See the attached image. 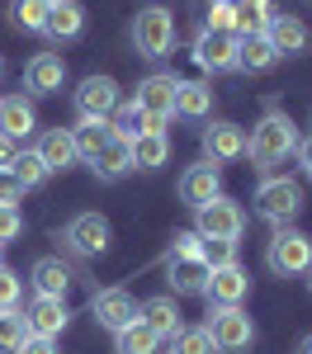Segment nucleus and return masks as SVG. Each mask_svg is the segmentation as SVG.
I'll list each match as a JSON object with an SVG mask.
<instances>
[{
	"label": "nucleus",
	"mask_w": 312,
	"mask_h": 354,
	"mask_svg": "<svg viewBox=\"0 0 312 354\" xmlns=\"http://www.w3.org/2000/svg\"><path fill=\"white\" fill-rule=\"evenodd\" d=\"M298 151V128L284 109H265V118L251 128L246 137V156L255 161V170H270V165H284Z\"/></svg>",
	"instance_id": "obj_1"
},
{
	"label": "nucleus",
	"mask_w": 312,
	"mask_h": 354,
	"mask_svg": "<svg viewBox=\"0 0 312 354\" xmlns=\"http://www.w3.org/2000/svg\"><path fill=\"white\" fill-rule=\"evenodd\" d=\"M255 213L270 222V227H288V222L303 213V185L288 180V175H265L255 185Z\"/></svg>",
	"instance_id": "obj_2"
},
{
	"label": "nucleus",
	"mask_w": 312,
	"mask_h": 354,
	"mask_svg": "<svg viewBox=\"0 0 312 354\" xmlns=\"http://www.w3.org/2000/svg\"><path fill=\"white\" fill-rule=\"evenodd\" d=\"M265 265L279 279H298L312 265V236L298 227H275V236L265 241Z\"/></svg>",
	"instance_id": "obj_3"
},
{
	"label": "nucleus",
	"mask_w": 312,
	"mask_h": 354,
	"mask_svg": "<svg viewBox=\"0 0 312 354\" xmlns=\"http://www.w3.org/2000/svg\"><path fill=\"white\" fill-rule=\"evenodd\" d=\"M133 48L147 62H161L175 48V15L166 5H142L138 19H133Z\"/></svg>",
	"instance_id": "obj_4"
},
{
	"label": "nucleus",
	"mask_w": 312,
	"mask_h": 354,
	"mask_svg": "<svg viewBox=\"0 0 312 354\" xmlns=\"http://www.w3.org/2000/svg\"><path fill=\"white\" fill-rule=\"evenodd\" d=\"M203 330H208L213 350H223V354H241V350L255 345V322L241 312V307H208Z\"/></svg>",
	"instance_id": "obj_5"
},
{
	"label": "nucleus",
	"mask_w": 312,
	"mask_h": 354,
	"mask_svg": "<svg viewBox=\"0 0 312 354\" xmlns=\"http://www.w3.org/2000/svg\"><path fill=\"white\" fill-rule=\"evenodd\" d=\"M194 232L199 236H218V241H237V236L246 232V208H241L237 198L218 194L213 203H203L194 213Z\"/></svg>",
	"instance_id": "obj_6"
},
{
	"label": "nucleus",
	"mask_w": 312,
	"mask_h": 354,
	"mask_svg": "<svg viewBox=\"0 0 312 354\" xmlns=\"http://www.w3.org/2000/svg\"><path fill=\"white\" fill-rule=\"evenodd\" d=\"M62 241L71 255H85V260H95V255H104L113 241V227L104 213H76V218L66 222V232H62Z\"/></svg>",
	"instance_id": "obj_7"
},
{
	"label": "nucleus",
	"mask_w": 312,
	"mask_h": 354,
	"mask_svg": "<svg viewBox=\"0 0 312 354\" xmlns=\"http://www.w3.org/2000/svg\"><path fill=\"white\" fill-rule=\"evenodd\" d=\"M90 317H95V326H104L109 335H118L123 326L138 322V298H133L128 288H100V293L90 298Z\"/></svg>",
	"instance_id": "obj_8"
},
{
	"label": "nucleus",
	"mask_w": 312,
	"mask_h": 354,
	"mask_svg": "<svg viewBox=\"0 0 312 354\" xmlns=\"http://www.w3.org/2000/svg\"><path fill=\"white\" fill-rule=\"evenodd\" d=\"M76 113L81 118H109L118 104H123V95H118V81L113 76H85L81 85H76Z\"/></svg>",
	"instance_id": "obj_9"
},
{
	"label": "nucleus",
	"mask_w": 312,
	"mask_h": 354,
	"mask_svg": "<svg viewBox=\"0 0 312 354\" xmlns=\"http://www.w3.org/2000/svg\"><path fill=\"white\" fill-rule=\"evenodd\" d=\"M175 90H180V76H166V71H156V76H147V81L138 85V104L152 123H166V118H175Z\"/></svg>",
	"instance_id": "obj_10"
},
{
	"label": "nucleus",
	"mask_w": 312,
	"mask_h": 354,
	"mask_svg": "<svg viewBox=\"0 0 312 354\" xmlns=\"http://www.w3.org/2000/svg\"><path fill=\"white\" fill-rule=\"evenodd\" d=\"M175 194H180V203H185L190 213H199L203 203H213V198L223 194V175H218V165H208V161L190 165V170L180 175V185H175Z\"/></svg>",
	"instance_id": "obj_11"
},
{
	"label": "nucleus",
	"mask_w": 312,
	"mask_h": 354,
	"mask_svg": "<svg viewBox=\"0 0 312 354\" xmlns=\"http://www.w3.org/2000/svg\"><path fill=\"white\" fill-rule=\"evenodd\" d=\"M246 293H251V274L241 270V265H223V270L208 274V283H203L199 298H208V307H241Z\"/></svg>",
	"instance_id": "obj_12"
},
{
	"label": "nucleus",
	"mask_w": 312,
	"mask_h": 354,
	"mask_svg": "<svg viewBox=\"0 0 312 354\" xmlns=\"http://www.w3.org/2000/svg\"><path fill=\"white\" fill-rule=\"evenodd\" d=\"M194 62L203 71H213V76L237 71V33H213V28H203L194 38Z\"/></svg>",
	"instance_id": "obj_13"
},
{
	"label": "nucleus",
	"mask_w": 312,
	"mask_h": 354,
	"mask_svg": "<svg viewBox=\"0 0 312 354\" xmlns=\"http://www.w3.org/2000/svg\"><path fill=\"white\" fill-rule=\"evenodd\" d=\"M246 156V133L237 123H208L203 128V161L208 165H227Z\"/></svg>",
	"instance_id": "obj_14"
},
{
	"label": "nucleus",
	"mask_w": 312,
	"mask_h": 354,
	"mask_svg": "<svg viewBox=\"0 0 312 354\" xmlns=\"http://www.w3.org/2000/svg\"><path fill=\"white\" fill-rule=\"evenodd\" d=\"M71 322V312H66V298H43V293H33V302L24 307V326L28 335H62Z\"/></svg>",
	"instance_id": "obj_15"
},
{
	"label": "nucleus",
	"mask_w": 312,
	"mask_h": 354,
	"mask_svg": "<svg viewBox=\"0 0 312 354\" xmlns=\"http://www.w3.org/2000/svg\"><path fill=\"white\" fill-rule=\"evenodd\" d=\"M265 38H270V48L279 57H303L312 48V28L298 15H275L270 28H265Z\"/></svg>",
	"instance_id": "obj_16"
},
{
	"label": "nucleus",
	"mask_w": 312,
	"mask_h": 354,
	"mask_svg": "<svg viewBox=\"0 0 312 354\" xmlns=\"http://www.w3.org/2000/svg\"><path fill=\"white\" fill-rule=\"evenodd\" d=\"M208 265L199 260V255H170L166 265V283L175 298H194V293H203V283H208Z\"/></svg>",
	"instance_id": "obj_17"
},
{
	"label": "nucleus",
	"mask_w": 312,
	"mask_h": 354,
	"mask_svg": "<svg viewBox=\"0 0 312 354\" xmlns=\"http://www.w3.org/2000/svg\"><path fill=\"white\" fill-rule=\"evenodd\" d=\"M38 161H43V170L48 175H62V170H71V165L81 161L76 156V142H71V128H48V133L38 137Z\"/></svg>",
	"instance_id": "obj_18"
},
{
	"label": "nucleus",
	"mask_w": 312,
	"mask_h": 354,
	"mask_svg": "<svg viewBox=\"0 0 312 354\" xmlns=\"http://www.w3.org/2000/svg\"><path fill=\"white\" fill-rule=\"evenodd\" d=\"M62 81H66V62H62L57 53L28 57V66H24V90L28 95H57Z\"/></svg>",
	"instance_id": "obj_19"
},
{
	"label": "nucleus",
	"mask_w": 312,
	"mask_h": 354,
	"mask_svg": "<svg viewBox=\"0 0 312 354\" xmlns=\"http://www.w3.org/2000/svg\"><path fill=\"white\" fill-rule=\"evenodd\" d=\"M81 28H85V5H81V0H53V5H48L43 38H53V43H71V38H81Z\"/></svg>",
	"instance_id": "obj_20"
},
{
	"label": "nucleus",
	"mask_w": 312,
	"mask_h": 354,
	"mask_svg": "<svg viewBox=\"0 0 312 354\" xmlns=\"http://www.w3.org/2000/svg\"><path fill=\"white\" fill-rule=\"evenodd\" d=\"M38 128V113L28 104L24 95H10V100H0V142H24L28 133Z\"/></svg>",
	"instance_id": "obj_21"
},
{
	"label": "nucleus",
	"mask_w": 312,
	"mask_h": 354,
	"mask_svg": "<svg viewBox=\"0 0 312 354\" xmlns=\"http://www.w3.org/2000/svg\"><path fill=\"white\" fill-rule=\"evenodd\" d=\"M275 62H279V53L270 48L265 33H241V38H237V71H246V76H265Z\"/></svg>",
	"instance_id": "obj_22"
},
{
	"label": "nucleus",
	"mask_w": 312,
	"mask_h": 354,
	"mask_svg": "<svg viewBox=\"0 0 312 354\" xmlns=\"http://www.w3.org/2000/svg\"><path fill=\"white\" fill-rule=\"evenodd\" d=\"M71 279H76V274L66 270L57 255H43V260H33V270H28V283H33V293H43V298H66Z\"/></svg>",
	"instance_id": "obj_23"
},
{
	"label": "nucleus",
	"mask_w": 312,
	"mask_h": 354,
	"mask_svg": "<svg viewBox=\"0 0 312 354\" xmlns=\"http://www.w3.org/2000/svg\"><path fill=\"white\" fill-rule=\"evenodd\" d=\"M138 322L147 330H156V335H161V340H170V335H175V330L185 326V322H180V307H175V298H170V293H161V298H147L138 307Z\"/></svg>",
	"instance_id": "obj_24"
},
{
	"label": "nucleus",
	"mask_w": 312,
	"mask_h": 354,
	"mask_svg": "<svg viewBox=\"0 0 312 354\" xmlns=\"http://www.w3.org/2000/svg\"><path fill=\"white\" fill-rule=\"evenodd\" d=\"M133 147V170H161L170 161V137L166 128H152V133H142L138 142H128Z\"/></svg>",
	"instance_id": "obj_25"
},
{
	"label": "nucleus",
	"mask_w": 312,
	"mask_h": 354,
	"mask_svg": "<svg viewBox=\"0 0 312 354\" xmlns=\"http://www.w3.org/2000/svg\"><path fill=\"white\" fill-rule=\"evenodd\" d=\"M109 118H81L76 128H71V142H76V156L81 161H95L104 147H109Z\"/></svg>",
	"instance_id": "obj_26"
},
{
	"label": "nucleus",
	"mask_w": 312,
	"mask_h": 354,
	"mask_svg": "<svg viewBox=\"0 0 312 354\" xmlns=\"http://www.w3.org/2000/svg\"><path fill=\"white\" fill-rule=\"evenodd\" d=\"M90 165H95V175H100V180H123V175L133 170V147H128L123 137H109V147H104Z\"/></svg>",
	"instance_id": "obj_27"
},
{
	"label": "nucleus",
	"mask_w": 312,
	"mask_h": 354,
	"mask_svg": "<svg viewBox=\"0 0 312 354\" xmlns=\"http://www.w3.org/2000/svg\"><path fill=\"white\" fill-rule=\"evenodd\" d=\"M232 15H237V38H241V33H265L279 10L270 0H232Z\"/></svg>",
	"instance_id": "obj_28"
},
{
	"label": "nucleus",
	"mask_w": 312,
	"mask_h": 354,
	"mask_svg": "<svg viewBox=\"0 0 312 354\" xmlns=\"http://www.w3.org/2000/svg\"><path fill=\"white\" fill-rule=\"evenodd\" d=\"M152 128H161V123H152V118H147V113H142L133 100H128V104H118V109L109 113V133L123 137V142H138V137L152 133Z\"/></svg>",
	"instance_id": "obj_29"
},
{
	"label": "nucleus",
	"mask_w": 312,
	"mask_h": 354,
	"mask_svg": "<svg viewBox=\"0 0 312 354\" xmlns=\"http://www.w3.org/2000/svg\"><path fill=\"white\" fill-rule=\"evenodd\" d=\"M208 109H213V90L203 81H180V90H175V113L180 118H208Z\"/></svg>",
	"instance_id": "obj_30"
},
{
	"label": "nucleus",
	"mask_w": 312,
	"mask_h": 354,
	"mask_svg": "<svg viewBox=\"0 0 312 354\" xmlns=\"http://www.w3.org/2000/svg\"><path fill=\"white\" fill-rule=\"evenodd\" d=\"M10 170V180H15V189L28 194V189H38L43 180H48V170H43V161H38V151H15V161L5 165Z\"/></svg>",
	"instance_id": "obj_31"
},
{
	"label": "nucleus",
	"mask_w": 312,
	"mask_h": 354,
	"mask_svg": "<svg viewBox=\"0 0 312 354\" xmlns=\"http://www.w3.org/2000/svg\"><path fill=\"white\" fill-rule=\"evenodd\" d=\"M113 350L118 354H161V335L147 330L142 322H133V326H123L113 335Z\"/></svg>",
	"instance_id": "obj_32"
},
{
	"label": "nucleus",
	"mask_w": 312,
	"mask_h": 354,
	"mask_svg": "<svg viewBox=\"0 0 312 354\" xmlns=\"http://www.w3.org/2000/svg\"><path fill=\"white\" fill-rule=\"evenodd\" d=\"M10 24L24 28V33H43L48 5H43V0H10Z\"/></svg>",
	"instance_id": "obj_33"
},
{
	"label": "nucleus",
	"mask_w": 312,
	"mask_h": 354,
	"mask_svg": "<svg viewBox=\"0 0 312 354\" xmlns=\"http://www.w3.org/2000/svg\"><path fill=\"white\" fill-rule=\"evenodd\" d=\"M24 335H28L24 312L19 307H0V354H15L24 345Z\"/></svg>",
	"instance_id": "obj_34"
},
{
	"label": "nucleus",
	"mask_w": 312,
	"mask_h": 354,
	"mask_svg": "<svg viewBox=\"0 0 312 354\" xmlns=\"http://www.w3.org/2000/svg\"><path fill=\"white\" fill-rule=\"evenodd\" d=\"M170 354H213V340L203 326H180L170 335Z\"/></svg>",
	"instance_id": "obj_35"
},
{
	"label": "nucleus",
	"mask_w": 312,
	"mask_h": 354,
	"mask_svg": "<svg viewBox=\"0 0 312 354\" xmlns=\"http://www.w3.org/2000/svg\"><path fill=\"white\" fill-rule=\"evenodd\" d=\"M199 260H203L208 270L237 265V241H218V236H203V241H199Z\"/></svg>",
	"instance_id": "obj_36"
},
{
	"label": "nucleus",
	"mask_w": 312,
	"mask_h": 354,
	"mask_svg": "<svg viewBox=\"0 0 312 354\" xmlns=\"http://www.w3.org/2000/svg\"><path fill=\"white\" fill-rule=\"evenodd\" d=\"M203 28H213V33H237L232 0H213V5H208V24H203Z\"/></svg>",
	"instance_id": "obj_37"
},
{
	"label": "nucleus",
	"mask_w": 312,
	"mask_h": 354,
	"mask_svg": "<svg viewBox=\"0 0 312 354\" xmlns=\"http://www.w3.org/2000/svg\"><path fill=\"white\" fill-rule=\"evenodd\" d=\"M24 232V213H19V203H0V245L15 241Z\"/></svg>",
	"instance_id": "obj_38"
},
{
	"label": "nucleus",
	"mask_w": 312,
	"mask_h": 354,
	"mask_svg": "<svg viewBox=\"0 0 312 354\" xmlns=\"http://www.w3.org/2000/svg\"><path fill=\"white\" fill-rule=\"evenodd\" d=\"M19 298H24V279L0 265V307H19Z\"/></svg>",
	"instance_id": "obj_39"
},
{
	"label": "nucleus",
	"mask_w": 312,
	"mask_h": 354,
	"mask_svg": "<svg viewBox=\"0 0 312 354\" xmlns=\"http://www.w3.org/2000/svg\"><path fill=\"white\" fill-rule=\"evenodd\" d=\"M199 241H203L199 232H175L170 236V255H199Z\"/></svg>",
	"instance_id": "obj_40"
},
{
	"label": "nucleus",
	"mask_w": 312,
	"mask_h": 354,
	"mask_svg": "<svg viewBox=\"0 0 312 354\" xmlns=\"http://www.w3.org/2000/svg\"><path fill=\"white\" fill-rule=\"evenodd\" d=\"M15 354H57V340L53 335H24V345Z\"/></svg>",
	"instance_id": "obj_41"
},
{
	"label": "nucleus",
	"mask_w": 312,
	"mask_h": 354,
	"mask_svg": "<svg viewBox=\"0 0 312 354\" xmlns=\"http://www.w3.org/2000/svg\"><path fill=\"white\" fill-rule=\"evenodd\" d=\"M0 203H19V189H15V180H10L5 165H0Z\"/></svg>",
	"instance_id": "obj_42"
},
{
	"label": "nucleus",
	"mask_w": 312,
	"mask_h": 354,
	"mask_svg": "<svg viewBox=\"0 0 312 354\" xmlns=\"http://www.w3.org/2000/svg\"><path fill=\"white\" fill-rule=\"evenodd\" d=\"M298 161H303V170H308V180H312V137L298 142Z\"/></svg>",
	"instance_id": "obj_43"
},
{
	"label": "nucleus",
	"mask_w": 312,
	"mask_h": 354,
	"mask_svg": "<svg viewBox=\"0 0 312 354\" xmlns=\"http://www.w3.org/2000/svg\"><path fill=\"white\" fill-rule=\"evenodd\" d=\"M298 354H312V335H303V340H298Z\"/></svg>",
	"instance_id": "obj_44"
},
{
	"label": "nucleus",
	"mask_w": 312,
	"mask_h": 354,
	"mask_svg": "<svg viewBox=\"0 0 312 354\" xmlns=\"http://www.w3.org/2000/svg\"><path fill=\"white\" fill-rule=\"evenodd\" d=\"M308 288H312V265H308Z\"/></svg>",
	"instance_id": "obj_45"
},
{
	"label": "nucleus",
	"mask_w": 312,
	"mask_h": 354,
	"mask_svg": "<svg viewBox=\"0 0 312 354\" xmlns=\"http://www.w3.org/2000/svg\"><path fill=\"white\" fill-rule=\"evenodd\" d=\"M0 76H5V62H0Z\"/></svg>",
	"instance_id": "obj_46"
},
{
	"label": "nucleus",
	"mask_w": 312,
	"mask_h": 354,
	"mask_svg": "<svg viewBox=\"0 0 312 354\" xmlns=\"http://www.w3.org/2000/svg\"><path fill=\"white\" fill-rule=\"evenodd\" d=\"M43 5H53V0H43Z\"/></svg>",
	"instance_id": "obj_47"
},
{
	"label": "nucleus",
	"mask_w": 312,
	"mask_h": 354,
	"mask_svg": "<svg viewBox=\"0 0 312 354\" xmlns=\"http://www.w3.org/2000/svg\"><path fill=\"white\" fill-rule=\"evenodd\" d=\"M0 250H5V245H0Z\"/></svg>",
	"instance_id": "obj_48"
}]
</instances>
